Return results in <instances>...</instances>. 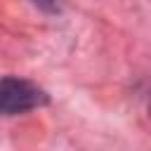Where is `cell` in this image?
Returning a JSON list of instances; mask_svg holds the SVG:
<instances>
[{
    "label": "cell",
    "instance_id": "obj_1",
    "mask_svg": "<svg viewBox=\"0 0 151 151\" xmlns=\"http://www.w3.org/2000/svg\"><path fill=\"white\" fill-rule=\"evenodd\" d=\"M45 104H50V94L40 85L26 78H17V76L0 78V113L2 116L26 113Z\"/></svg>",
    "mask_w": 151,
    "mask_h": 151
},
{
    "label": "cell",
    "instance_id": "obj_2",
    "mask_svg": "<svg viewBox=\"0 0 151 151\" xmlns=\"http://www.w3.org/2000/svg\"><path fill=\"white\" fill-rule=\"evenodd\" d=\"M38 9H42V12H47V14H57V12H61V0H31Z\"/></svg>",
    "mask_w": 151,
    "mask_h": 151
},
{
    "label": "cell",
    "instance_id": "obj_3",
    "mask_svg": "<svg viewBox=\"0 0 151 151\" xmlns=\"http://www.w3.org/2000/svg\"><path fill=\"white\" fill-rule=\"evenodd\" d=\"M149 116H151V97H149Z\"/></svg>",
    "mask_w": 151,
    "mask_h": 151
}]
</instances>
